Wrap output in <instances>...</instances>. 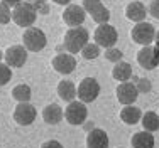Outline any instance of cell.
<instances>
[{
  "mask_svg": "<svg viewBox=\"0 0 159 148\" xmlns=\"http://www.w3.org/2000/svg\"><path fill=\"white\" fill-rule=\"evenodd\" d=\"M88 39H90V34L85 27H71L64 34V49L66 52L70 54H78L81 52V49L88 44Z\"/></svg>",
  "mask_w": 159,
  "mask_h": 148,
  "instance_id": "1",
  "label": "cell"
},
{
  "mask_svg": "<svg viewBox=\"0 0 159 148\" xmlns=\"http://www.w3.org/2000/svg\"><path fill=\"white\" fill-rule=\"evenodd\" d=\"M37 17V9L31 2H20L17 7L12 9V20L16 22L19 27H32Z\"/></svg>",
  "mask_w": 159,
  "mask_h": 148,
  "instance_id": "2",
  "label": "cell"
},
{
  "mask_svg": "<svg viewBox=\"0 0 159 148\" xmlns=\"http://www.w3.org/2000/svg\"><path fill=\"white\" fill-rule=\"evenodd\" d=\"M22 42H24V47L31 52H39L46 47L48 39L46 34L37 27H27L24 30V36H22Z\"/></svg>",
  "mask_w": 159,
  "mask_h": 148,
  "instance_id": "3",
  "label": "cell"
},
{
  "mask_svg": "<svg viewBox=\"0 0 159 148\" xmlns=\"http://www.w3.org/2000/svg\"><path fill=\"white\" fill-rule=\"evenodd\" d=\"M100 94V84L95 78H85L83 81H80L76 88V96L80 98L81 103H93Z\"/></svg>",
  "mask_w": 159,
  "mask_h": 148,
  "instance_id": "4",
  "label": "cell"
},
{
  "mask_svg": "<svg viewBox=\"0 0 159 148\" xmlns=\"http://www.w3.org/2000/svg\"><path fill=\"white\" fill-rule=\"evenodd\" d=\"M93 37H95V42L100 45V47H105V49L113 47V45L117 44V40H119V34H117L115 27L110 25L108 22L107 24H98Z\"/></svg>",
  "mask_w": 159,
  "mask_h": 148,
  "instance_id": "5",
  "label": "cell"
},
{
  "mask_svg": "<svg viewBox=\"0 0 159 148\" xmlns=\"http://www.w3.org/2000/svg\"><path fill=\"white\" fill-rule=\"evenodd\" d=\"M130 36L134 42L141 45H151V42H154V39H156V29L149 22H139L134 25Z\"/></svg>",
  "mask_w": 159,
  "mask_h": 148,
  "instance_id": "6",
  "label": "cell"
},
{
  "mask_svg": "<svg viewBox=\"0 0 159 148\" xmlns=\"http://www.w3.org/2000/svg\"><path fill=\"white\" fill-rule=\"evenodd\" d=\"M86 116H88V109H86L85 103L81 101H71L66 106V111H64V118L70 125L73 126H78V125H83L86 121Z\"/></svg>",
  "mask_w": 159,
  "mask_h": 148,
  "instance_id": "7",
  "label": "cell"
},
{
  "mask_svg": "<svg viewBox=\"0 0 159 148\" xmlns=\"http://www.w3.org/2000/svg\"><path fill=\"white\" fill-rule=\"evenodd\" d=\"M37 116V111L36 108L29 103H19L16 106V109H14V121H16L17 125H20V126H29V125L34 123V120H36Z\"/></svg>",
  "mask_w": 159,
  "mask_h": 148,
  "instance_id": "8",
  "label": "cell"
},
{
  "mask_svg": "<svg viewBox=\"0 0 159 148\" xmlns=\"http://www.w3.org/2000/svg\"><path fill=\"white\" fill-rule=\"evenodd\" d=\"M137 62L141 64L142 69L152 71L154 67L159 66V52L154 45H144L137 52Z\"/></svg>",
  "mask_w": 159,
  "mask_h": 148,
  "instance_id": "9",
  "label": "cell"
},
{
  "mask_svg": "<svg viewBox=\"0 0 159 148\" xmlns=\"http://www.w3.org/2000/svg\"><path fill=\"white\" fill-rule=\"evenodd\" d=\"M3 59L9 67H22L27 61V49L24 45H10L3 52Z\"/></svg>",
  "mask_w": 159,
  "mask_h": 148,
  "instance_id": "10",
  "label": "cell"
},
{
  "mask_svg": "<svg viewBox=\"0 0 159 148\" xmlns=\"http://www.w3.org/2000/svg\"><path fill=\"white\" fill-rule=\"evenodd\" d=\"M117 99L120 101L124 106H127V104H134L135 103V99H137V96H139V91H137V86L134 84V82H120L119 86H117Z\"/></svg>",
  "mask_w": 159,
  "mask_h": 148,
  "instance_id": "11",
  "label": "cell"
},
{
  "mask_svg": "<svg viewBox=\"0 0 159 148\" xmlns=\"http://www.w3.org/2000/svg\"><path fill=\"white\" fill-rule=\"evenodd\" d=\"M85 17H86L85 9L80 7V5H75V3L68 5L66 10L63 12V20H64V24L70 25V27H80V25L85 22Z\"/></svg>",
  "mask_w": 159,
  "mask_h": 148,
  "instance_id": "12",
  "label": "cell"
},
{
  "mask_svg": "<svg viewBox=\"0 0 159 148\" xmlns=\"http://www.w3.org/2000/svg\"><path fill=\"white\" fill-rule=\"evenodd\" d=\"M52 67H54L56 73L59 74H71L76 67V59L70 54V52H64V54H58L52 57Z\"/></svg>",
  "mask_w": 159,
  "mask_h": 148,
  "instance_id": "13",
  "label": "cell"
},
{
  "mask_svg": "<svg viewBox=\"0 0 159 148\" xmlns=\"http://www.w3.org/2000/svg\"><path fill=\"white\" fill-rule=\"evenodd\" d=\"M88 148H108V135L102 128H93L86 136Z\"/></svg>",
  "mask_w": 159,
  "mask_h": 148,
  "instance_id": "14",
  "label": "cell"
},
{
  "mask_svg": "<svg viewBox=\"0 0 159 148\" xmlns=\"http://www.w3.org/2000/svg\"><path fill=\"white\" fill-rule=\"evenodd\" d=\"M125 15H127L129 20L139 24V22H144V19H146V15H147V9L142 2H137V0H135V2H130L127 5Z\"/></svg>",
  "mask_w": 159,
  "mask_h": 148,
  "instance_id": "15",
  "label": "cell"
},
{
  "mask_svg": "<svg viewBox=\"0 0 159 148\" xmlns=\"http://www.w3.org/2000/svg\"><path fill=\"white\" fill-rule=\"evenodd\" d=\"M64 116V111L61 109V106L58 104H48L46 108L43 109V120L46 121L48 125H58L59 121L63 120Z\"/></svg>",
  "mask_w": 159,
  "mask_h": 148,
  "instance_id": "16",
  "label": "cell"
},
{
  "mask_svg": "<svg viewBox=\"0 0 159 148\" xmlns=\"http://www.w3.org/2000/svg\"><path fill=\"white\" fill-rule=\"evenodd\" d=\"M141 118H142L141 108H137V106H134V104H127L125 108H122V111H120V120L125 125H135V123L141 121Z\"/></svg>",
  "mask_w": 159,
  "mask_h": 148,
  "instance_id": "17",
  "label": "cell"
},
{
  "mask_svg": "<svg viewBox=\"0 0 159 148\" xmlns=\"http://www.w3.org/2000/svg\"><path fill=\"white\" fill-rule=\"evenodd\" d=\"M132 148H154V135L151 131H137L130 140Z\"/></svg>",
  "mask_w": 159,
  "mask_h": 148,
  "instance_id": "18",
  "label": "cell"
},
{
  "mask_svg": "<svg viewBox=\"0 0 159 148\" xmlns=\"http://www.w3.org/2000/svg\"><path fill=\"white\" fill-rule=\"evenodd\" d=\"M112 76L115 81H120V82H125L129 79L132 78V67L129 62H124V61H119V62H115V66H113L112 69Z\"/></svg>",
  "mask_w": 159,
  "mask_h": 148,
  "instance_id": "19",
  "label": "cell"
},
{
  "mask_svg": "<svg viewBox=\"0 0 159 148\" xmlns=\"http://www.w3.org/2000/svg\"><path fill=\"white\" fill-rule=\"evenodd\" d=\"M58 96L61 98L63 101H66V103L75 101V98H76V86H75L71 81H66V79H64V81H59Z\"/></svg>",
  "mask_w": 159,
  "mask_h": 148,
  "instance_id": "20",
  "label": "cell"
},
{
  "mask_svg": "<svg viewBox=\"0 0 159 148\" xmlns=\"http://www.w3.org/2000/svg\"><path fill=\"white\" fill-rule=\"evenodd\" d=\"M142 126H144V130L146 131H157L159 130V115L157 113H154V111H147V113H144L142 115Z\"/></svg>",
  "mask_w": 159,
  "mask_h": 148,
  "instance_id": "21",
  "label": "cell"
},
{
  "mask_svg": "<svg viewBox=\"0 0 159 148\" xmlns=\"http://www.w3.org/2000/svg\"><path fill=\"white\" fill-rule=\"evenodd\" d=\"M88 14L92 15V19L97 22V24H107L108 19H110V10H108L103 3H98L95 9L90 10Z\"/></svg>",
  "mask_w": 159,
  "mask_h": 148,
  "instance_id": "22",
  "label": "cell"
},
{
  "mask_svg": "<svg viewBox=\"0 0 159 148\" xmlns=\"http://www.w3.org/2000/svg\"><path fill=\"white\" fill-rule=\"evenodd\" d=\"M32 96V91L27 84H17L16 88L12 89V98L19 103H27Z\"/></svg>",
  "mask_w": 159,
  "mask_h": 148,
  "instance_id": "23",
  "label": "cell"
},
{
  "mask_svg": "<svg viewBox=\"0 0 159 148\" xmlns=\"http://www.w3.org/2000/svg\"><path fill=\"white\" fill-rule=\"evenodd\" d=\"M81 56L85 57L86 61H92V59H97L100 56V45L98 44H92L88 42L85 47L81 49Z\"/></svg>",
  "mask_w": 159,
  "mask_h": 148,
  "instance_id": "24",
  "label": "cell"
},
{
  "mask_svg": "<svg viewBox=\"0 0 159 148\" xmlns=\"http://www.w3.org/2000/svg\"><path fill=\"white\" fill-rule=\"evenodd\" d=\"M12 78V69L5 62H0V86H5Z\"/></svg>",
  "mask_w": 159,
  "mask_h": 148,
  "instance_id": "25",
  "label": "cell"
},
{
  "mask_svg": "<svg viewBox=\"0 0 159 148\" xmlns=\"http://www.w3.org/2000/svg\"><path fill=\"white\" fill-rule=\"evenodd\" d=\"M10 19H12V10H10L9 5H5V3L0 0V24H9Z\"/></svg>",
  "mask_w": 159,
  "mask_h": 148,
  "instance_id": "26",
  "label": "cell"
},
{
  "mask_svg": "<svg viewBox=\"0 0 159 148\" xmlns=\"http://www.w3.org/2000/svg\"><path fill=\"white\" fill-rule=\"evenodd\" d=\"M122 52H120V49H115V47H110L107 49V52H105V59L107 61H112V62H119V61H122Z\"/></svg>",
  "mask_w": 159,
  "mask_h": 148,
  "instance_id": "27",
  "label": "cell"
},
{
  "mask_svg": "<svg viewBox=\"0 0 159 148\" xmlns=\"http://www.w3.org/2000/svg\"><path fill=\"white\" fill-rule=\"evenodd\" d=\"M135 86H137L139 93H149V91L152 89V84H151V81L147 78H139L137 81H135Z\"/></svg>",
  "mask_w": 159,
  "mask_h": 148,
  "instance_id": "28",
  "label": "cell"
},
{
  "mask_svg": "<svg viewBox=\"0 0 159 148\" xmlns=\"http://www.w3.org/2000/svg\"><path fill=\"white\" fill-rule=\"evenodd\" d=\"M98 3H102V0H83V9H85V12L88 14L90 10H93L95 7L98 5Z\"/></svg>",
  "mask_w": 159,
  "mask_h": 148,
  "instance_id": "29",
  "label": "cell"
},
{
  "mask_svg": "<svg viewBox=\"0 0 159 148\" xmlns=\"http://www.w3.org/2000/svg\"><path fill=\"white\" fill-rule=\"evenodd\" d=\"M149 14L152 15L154 19H157V20H159V0H152V2H151Z\"/></svg>",
  "mask_w": 159,
  "mask_h": 148,
  "instance_id": "30",
  "label": "cell"
},
{
  "mask_svg": "<svg viewBox=\"0 0 159 148\" xmlns=\"http://www.w3.org/2000/svg\"><path fill=\"white\" fill-rule=\"evenodd\" d=\"M41 148H63V145L59 142H56V140H48V142H44Z\"/></svg>",
  "mask_w": 159,
  "mask_h": 148,
  "instance_id": "31",
  "label": "cell"
},
{
  "mask_svg": "<svg viewBox=\"0 0 159 148\" xmlns=\"http://www.w3.org/2000/svg\"><path fill=\"white\" fill-rule=\"evenodd\" d=\"M3 3H5V5H9L10 9H14V7H17L19 3L20 2H24V0H2Z\"/></svg>",
  "mask_w": 159,
  "mask_h": 148,
  "instance_id": "32",
  "label": "cell"
},
{
  "mask_svg": "<svg viewBox=\"0 0 159 148\" xmlns=\"http://www.w3.org/2000/svg\"><path fill=\"white\" fill-rule=\"evenodd\" d=\"M54 3H58V5H68V3L71 2V0H52Z\"/></svg>",
  "mask_w": 159,
  "mask_h": 148,
  "instance_id": "33",
  "label": "cell"
},
{
  "mask_svg": "<svg viewBox=\"0 0 159 148\" xmlns=\"http://www.w3.org/2000/svg\"><path fill=\"white\" fill-rule=\"evenodd\" d=\"M154 42H156V45H154V47H156L157 51H159V40H154Z\"/></svg>",
  "mask_w": 159,
  "mask_h": 148,
  "instance_id": "34",
  "label": "cell"
},
{
  "mask_svg": "<svg viewBox=\"0 0 159 148\" xmlns=\"http://www.w3.org/2000/svg\"><path fill=\"white\" fill-rule=\"evenodd\" d=\"M2 59H3V52L0 51V62H2Z\"/></svg>",
  "mask_w": 159,
  "mask_h": 148,
  "instance_id": "35",
  "label": "cell"
},
{
  "mask_svg": "<svg viewBox=\"0 0 159 148\" xmlns=\"http://www.w3.org/2000/svg\"><path fill=\"white\" fill-rule=\"evenodd\" d=\"M154 40H159V30L156 32V39H154Z\"/></svg>",
  "mask_w": 159,
  "mask_h": 148,
  "instance_id": "36",
  "label": "cell"
},
{
  "mask_svg": "<svg viewBox=\"0 0 159 148\" xmlns=\"http://www.w3.org/2000/svg\"><path fill=\"white\" fill-rule=\"evenodd\" d=\"M39 2H44V0H39Z\"/></svg>",
  "mask_w": 159,
  "mask_h": 148,
  "instance_id": "37",
  "label": "cell"
},
{
  "mask_svg": "<svg viewBox=\"0 0 159 148\" xmlns=\"http://www.w3.org/2000/svg\"><path fill=\"white\" fill-rule=\"evenodd\" d=\"M120 148H122V146H120Z\"/></svg>",
  "mask_w": 159,
  "mask_h": 148,
  "instance_id": "38",
  "label": "cell"
},
{
  "mask_svg": "<svg viewBox=\"0 0 159 148\" xmlns=\"http://www.w3.org/2000/svg\"><path fill=\"white\" fill-rule=\"evenodd\" d=\"M157 52H159V51H157Z\"/></svg>",
  "mask_w": 159,
  "mask_h": 148,
  "instance_id": "39",
  "label": "cell"
}]
</instances>
